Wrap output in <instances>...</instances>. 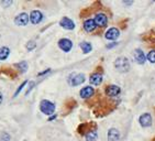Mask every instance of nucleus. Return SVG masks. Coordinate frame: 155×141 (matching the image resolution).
<instances>
[{"label":"nucleus","mask_w":155,"mask_h":141,"mask_svg":"<svg viewBox=\"0 0 155 141\" xmlns=\"http://www.w3.org/2000/svg\"><path fill=\"white\" fill-rule=\"evenodd\" d=\"M114 67L117 69V71L120 73H127L129 72V69H130V62L127 57L124 56H121V57H118L114 62Z\"/></svg>","instance_id":"f257e3e1"},{"label":"nucleus","mask_w":155,"mask_h":141,"mask_svg":"<svg viewBox=\"0 0 155 141\" xmlns=\"http://www.w3.org/2000/svg\"><path fill=\"white\" fill-rule=\"evenodd\" d=\"M40 109L43 114L45 115H52L54 114V111H55V105H54L53 102H50V100H46V99H43L40 104Z\"/></svg>","instance_id":"f03ea898"},{"label":"nucleus","mask_w":155,"mask_h":141,"mask_svg":"<svg viewBox=\"0 0 155 141\" xmlns=\"http://www.w3.org/2000/svg\"><path fill=\"white\" fill-rule=\"evenodd\" d=\"M85 82V75L84 74H72L68 78V83L72 86H78Z\"/></svg>","instance_id":"7ed1b4c3"},{"label":"nucleus","mask_w":155,"mask_h":141,"mask_svg":"<svg viewBox=\"0 0 155 141\" xmlns=\"http://www.w3.org/2000/svg\"><path fill=\"white\" fill-rule=\"evenodd\" d=\"M96 128H97V126H96L95 123H84L78 127V133L86 135L87 132L91 131V130H96Z\"/></svg>","instance_id":"20e7f679"},{"label":"nucleus","mask_w":155,"mask_h":141,"mask_svg":"<svg viewBox=\"0 0 155 141\" xmlns=\"http://www.w3.org/2000/svg\"><path fill=\"white\" fill-rule=\"evenodd\" d=\"M30 21L29 20V15L25 13V12H22L19 15H17L15 19V23L19 27H25L28 24V22Z\"/></svg>","instance_id":"39448f33"},{"label":"nucleus","mask_w":155,"mask_h":141,"mask_svg":"<svg viewBox=\"0 0 155 141\" xmlns=\"http://www.w3.org/2000/svg\"><path fill=\"white\" fill-rule=\"evenodd\" d=\"M58 46L62 51L69 52L73 48V42L69 39H61L58 41Z\"/></svg>","instance_id":"423d86ee"},{"label":"nucleus","mask_w":155,"mask_h":141,"mask_svg":"<svg viewBox=\"0 0 155 141\" xmlns=\"http://www.w3.org/2000/svg\"><path fill=\"white\" fill-rule=\"evenodd\" d=\"M42 19H43V15H42L41 11H39V10H33L31 12L30 17H29V20H30L32 24L40 23L42 21Z\"/></svg>","instance_id":"0eeeda50"},{"label":"nucleus","mask_w":155,"mask_h":141,"mask_svg":"<svg viewBox=\"0 0 155 141\" xmlns=\"http://www.w3.org/2000/svg\"><path fill=\"white\" fill-rule=\"evenodd\" d=\"M94 21H95L96 25L104 28L108 23V18H107V15H104V13H98V15L95 17V20H94Z\"/></svg>","instance_id":"6e6552de"},{"label":"nucleus","mask_w":155,"mask_h":141,"mask_svg":"<svg viewBox=\"0 0 155 141\" xmlns=\"http://www.w3.org/2000/svg\"><path fill=\"white\" fill-rule=\"evenodd\" d=\"M120 93H121V89H120V87L117 86V85H110V86H108L107 88H106V94H107V96H109V97H116V96H118Z\"/></svg>","instance_id":"1a4fd4ad"},{"label":"nucleus","mask_w":155,"mask_h":141,"mask_svg":"<svg viewBox=\"0 0 155 141\" xmlns=\"http://www.w3.org/2000/svg\"><path fill=\"white\" fill-rule=\"evenodd\" d=\"M139 121H140V125L142 127H150L152 125V116L149 112H145L141 116Z\"/></svg>","instance_id":"9d476101"},{"label":"nucleus","mask_w":155,"mask_h":141,"mask_svg":"<svg viewBox=\"0 0 155 141\" xmlns=\"http://www.w3.org/2000/svg\"><path fill=\"white\" fill-rule=\"evenodd\" d=\"M120 35V31L117 29V28H111V29H109V30L106 32V34H104V36H106V39L108 40H116L118 39Z\"/></svg>","instance_id":"9b49d317"},{"label":"nucleus","mask_w":155,"mask_h":141,"mask_svg":"<svg viewBox=\"0 0 155 141\" xmlns=\"http://www.w3.org/2000/svg\"><path fill=\"white\" fill-rule=\"evenodd\" d=\"M60 24H61V27H63L64 29H66V30H73L75 28L74 21L71 20L69 18H66V17H64V18L61 20Z\"/></svg>","instance_id":"f8f14e48"},{"label":"nucleus","mask_w":155,"mask_h":141,"mask_svg":"<svg viewBox=\"0 0 155 141\" xmlns=\"http://www.w3.org/2000/svg\"><path fill=\"white\" fill-rule=\"evenodd\" d=\"M81 98H90V97L93 96L94 94H95V89H94L93 87H90V86H86V87H84L83 89L81 90Z\"/></svg>","instance_id":"ddd939ff"},{"label":"nucleus","mask_w":155,"mask_h":141,"mask_svg":"<svg viewBox=\"0 0 155 141\" xmlns=\"http://www.w3.org/2000/svg\"><path fill=\"white\" fill-rule=\"evenodd\" d=\"M120 139V132L116 128H111L108 131V140L109 141H119Z\"/></svg>","instance_id":"4468645a"},{"label":"nucleus","mask_w":155,"mask_h":141,"mask_svg":"<svg viewBox=\"0 0 155 141\" xmlns=\"http://www.w3.org/2000/svg\"><path fill=\"white\" fill-rule=\"evenodd\" d=\"M90 84L95 85V86H98L102 83V75L100 73H94L93 75L90 76L89 78Z\"/></svg>","instance_id":"2eb2a0df"},{"label":"nucleus","mask_w":155,"mask_h":141,"mask_svg":"<svg viewBox=\"0 0 155 141\" xmlns=\"http://www.w3.org/2000/svg\"><path fill=\"white\" fill-rule=\"evenodd\" d=\"M96 27L97 25H96L95 21H94L93 19H88V20L84 22V29H85L86 32H93L96 29Z\"/></svg>","instance_id":"dca6fc26"},{"label":"nucleus","mask_w":155,"mask_h":141,"mask_svg":"<svg viewBox=\"0 0 155 141\" xmlns=\"http://www.w3.org/2000/svg\"><path fill=\"white\" fill-rule=\"evenodd\" d=\"M134 59L139 64H144L145 62V55H144L143 51L140 49H137L134 51Z\"/></svg>","instance_id":"f3484780"},{"label":"nucleus","mask_w":155,"mask_h":141,"mask_svg":"<svg viewBox=\"0 0 155 141\" xmlns=\"http://www.w3.org/2000/svg\"><path fill=\"white\" fill-rule=\"evenodd\" d=\"M10 54V50L9 48H6V46H1L0 48V61H3L8 59Z\"/></svg>","instance_id":"a211bd4d"},{"label":"nucleus","mask_w":155,"mask_h":141,"mask_svg":"<svg viewBox=\"0 0 155 141\" xmlns=\"http://www.w3.org/2000/svg\"><path fill=\"white\" fill-rule=\"evenodd\" d=\"M85 136H86L87 141H96L97 138H98V135H97V131H96V130H91V131L87 132Z\"/></svg>","instance_id":"6ab92c4d"},{"label":"nucleus","mask_w":155,"mask_h":141,"mask_svg":"<svg viewBox=\"0 0 155 141\" xmlns=\"http://www.w3.org/2000/svg\"><path fill=\"white\" fill-rule=\"evenodd\" d=\"M15 69H18L20 72H27L28 67H29V65H28V63L25 62V61H22V62H20V63H17L15 65Z\"/></svg>","instance_id":"aec40b11"},{"label":"nucleus","mask_w":155,"mask_h":141,"mask_svg":"<svg viewBox=\"0 0 155 141\" xmlns=\"http://www.w3.org/2000/svg\"><path fill=\"white\" fill-rule=\"evenodd\" d=\"M81 49L83 50L84 53H89V52L91 51L93 46H91V44L88 43V42H81Z\"/></svg>","instance_id":"412c9836"},{"label":"nucleus","mask_w":155,"mask_h":141,"mask_svg":"<svg viewBox=\"0 0 155 141\" xmlns=\"http://www.w3.org/2000/svg\"><path fill=\"white\" fill-rule=\"evenodd\" d=\"M35 48H36V43L34 42V41H29V42L27 43L28 51H32V50H34Z\"/></svg>","instance_id":"4be33fe9"},{"label":"nucleus","mask_w":155,"mask_h":141,"mask_svg":"<svg viewBox=\"0 0 155 141\" xmlns=\"http://www.w3.org/2000/svg\"><path fill=\"white\" fill-rule=\"evenodd\" d=\"M147 60H149L151 63H155V50L151 51L149 54H147Z\"/></svg>","instance_id":"5701e85b"},{"label":"nucleus","mask_w":155,"mask_h":141,"mask_svg":"<svg viewBox=\"0 0 155 141\" xmlns=\"http://www.w3.org/2000/svg\"><path fill=\"white\" fill-rule=\"evenodd\" d=\"M27 84H28V81H24L23 83H22V84H21L20 86L18 87V89H17V92H15V95H13V96H15V97H17V96H18V95H19V93H20L21 90L23 89V87H25V85H27Z\"/></svg>","instance_id":"b1692460"},{"label":"nucleus","mask_w":155,"mask_h":141,"mask_svg":"<svg viewBox=\"0 0 155 141\" xmlns=\"http://www.w3.org/2000/svg\"><path fill=\"white\" fill-rule=\"evenodd\" d=\"M50 72H51V69H46V71H44V72L39 73V74H38V76H43V75H45V74H48V73H50Z\"/></svg>","instance_id":"393cba45"},{"label":"nucleus","mask_w":155,"mask_h":141,"mask_svg":"<svg viewBox=\"0 0 155 141\" xmlns=\"http://www.w3.org/2000/svg\"><path fill=\"white\" fill-rule=\"evenodd\" d=\"M12 1H2V5L3 6H9V5H11Z\"/></svg>","instance_id":"a878e982"},{"label":"nucleus","mask_w":155,"mask_h":141,"mask_svg":"<svg viewBox=\"0 0 155 141\" xmlns=\"http://www.w3.org/2000/svg\"><path fill=\"white\" fill-rule=\"evenodd\" d=\"M2 99H3L2 94H1V92H0V105H1V102H2Z\"/></svg>","instance_id":"bb28decb"},{"label":"nucleus","mask_w":155,"mask_h":141,"mask_svg":"<svg viewBox=\"0 0 155 141\" xmlns=\"http://www.w3.org/2000/svg\"><path fill=\"white\" fill-rule=\"evenodd\" d=\"M114 45H117V43H114V44H110V45H107V48L110 49V48H112V46H114Z\"/></svg>","instance_id":"cd10ccee"}]
</instances>
